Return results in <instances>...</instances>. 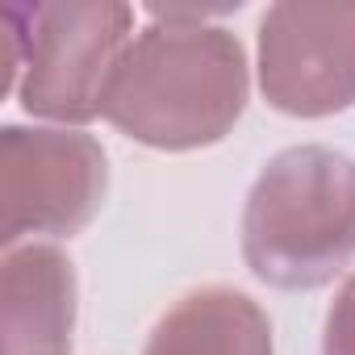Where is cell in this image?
Wrapping results in <instances>:
<instances>
[{"label":"cell","mask_w":355,"mask_h":355,"mask_svg":"<svg viewBox=\"0 0 355 355\" xmlns=\"http://www.w3.org/2000/svg\"><path fill=\"white\" fill-rule=\"evenodd\" d=\"M150 26L125 46L105 117L155 150H197L222 142L247 109V51L205 26V9H150Z\"/></svg>","instance_id":"cell-1"},{"label":"cell","mask_w":355,"mask_h":355,"mask_svg":"<svg viewBox=\"0 0 355 355\" xmlns=\"http://www.w3.org/2000/svg\"><path fill=\"white\" fill-rule=\"evenodd\" d=\"M243 255L288 293L334 280L355 255V159L330 146L280 150L247 197Z\"/></svg>","instance_id":"cell-2"},{"label":"cell","mask_w":355,"mask_h":355,"mask_svg":"<svg viewBox=\"0 0 355 355\" xmlns=\"http://www.w3.org/2000/svg\"><path fill=\"white\" fill-rule=\"evenodd\" d=\"M26 113L63 125L101 117L113 71L134 42V9L121 0H55L26 9Z\"/></svg>","instance_id":"cell-3"},{"label":"cell","mask_w":355,"mask_h":355,"mask_svg":"<svg viewBox=\"0 0 355 355\" xmlns=\"http://www.w3.org/2000/svg\"><path fill=\"white\" fill-rule=\"evenodd\" d=\"M109 189L105 150L80 130H26L0 134V243L17 247L30 234L67 239L84 230Z\"/></svg>","instance_id":"cell-4"},{"label":"cell","mask_w":355,"mask_h":355,"mask_svg":"<svg viewBox=\"0 0 355 355\" xmlns=\"http://www.w3.org/2000/svg\"><path fill=\"white\" fill-rule=\"evenodd\" d=\"M259 88L288 117H330L355 105V5L284 0L259 21Z\"/></svg>","instance_id":"cell-5"},{"label":"cell","mask_w":355,"mask_h":355,"mask_svg":"<svg viewBox=\"0 0 355 355\" xmlns=\"http://www.w3.org/2000/svg\"><path fill=\"white\" fill-rule=\"evenodd\" d=\"M76 272L59 247H9L0 263V334L5 355H71Z\"/></svg>","instance_id":"cell-6"},{"label":"cell","mask_w":355,"mask_h":355,"mask_svg":"<svg viewBox=\"0 0 355 355\" xmlns=\"http://www.w3.org/2000/svg\"><path fill=\"white\" fill-rule=\"evenodd\" d=\"M142 355H272V322L247 293L205 284L159 318Z\"/></svg>","instance_id":"cell-7"},{"label":"cell","mask_w":355,"mask_h":355,"mask_svg":"<svg viewBox=\"0 0 355 355\" xmlns=\"http://www.w3.org/2000/svg\"><path fill=\"white\" fill-rule=\"evenodd\" d=\"M322 355H355V276L338 288V297L326 313Z\"/></svg>","instance_id":"cell-8"}]
</instances>
